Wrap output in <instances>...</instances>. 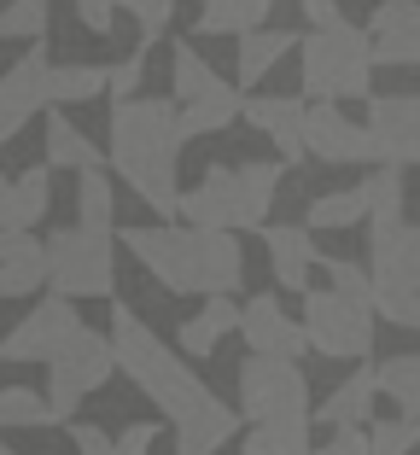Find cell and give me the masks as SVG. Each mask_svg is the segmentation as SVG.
<instances>
[{
    "instance_id": "1",
    "label": "cell",
    "mask_w": 420,
    "mask_h": 455,
    "mask_svg": "<svg viewBox=\"0 0 420 455\" xmlns=\"http://www.w3.org/2000/svg\"><path fill=\"white\" fill-rule=\"evenodd\" d=\"M181 147H187V129H181V106L176 100H111V170L135 188V199H147L163 222L181 216Z\"/></svg>"
},
{
    "instance_id": "2",
    "label": "cell",
    "mask_w": 420,
    "mask_h": 455,
    "mask_svg": "<svg viewBox=\"0 0 420 455\" xmlns=\"http://www.w3.org/2000/svg\"><path fill=\"white\" fill-rule=\"evenodd\" d=\"M111 350H117V374L158 409L170 427H181L187 415H199L210 403V386L187 368L181 350H170L129 304H111Z\"/></svg>"
},
{
    "instance_id": "3",
    "label": "cell",
    "mask_w": 420,
    "mask_h": 455,
    "mask_svg": "<svg viewBox=\"0 0 420 455\" xmlns=\"http://www.w3.org/2000/svg\"><path fill=\"white\" fill-rule=\"evenodd\" d=\"M374 47L368 29L345 24H315L310 36H298V76H304V100H368L374 94Z\"/></svg>"
},
{
    "instance_id": "4",
    "label": "cell",
    "mask_w": 420,
    "mask_h": 455,
    "mask_svg": "<svg viewBox=\"0 0 420 455\" xmlns=\"http://www.w3.org/2000/svg\"><path fill=\"white\" fill-rule=\"evenodd\" d=\"M47 286L65 298H111L117 292V228L70 222L47 240Z\"/></svg>"
},
{
    "instance_id": "5",
    "label": "cell",
    "mask_w": 420,
    "mask_h": 455,
    "mask_svg": "<svg viewBox=\"0 0 420 455\" xmlns=\"http://www.w3.org/2000/svg\"><path fill=\"white\" fill-rule=\"evenodd\" d=\"M374 304L339 292V286H304V333L310 350L333 362H368L374 356Z\"/></svg>"
},
{
    "instance_id": "6",
    "label": "cell",
    "mask_w": 420,
    "mask_h": 455,
    "mask_svg": "<svg viewBox=\"0 0 420 455\" xmlns=\"http://www.w3.org/2000/svg\"><path fill=\"white\" fill-rule=\"evenodd\" d=\"M117 374V350H111V333H94V327L82 322L76 333H70V345L53 350V362H47V403H53L59 427H70V415H76V403L88 397V391H99L106 379Z\"/></svg>"
},
{
    "instance_id": "7",
    "label": "cell",
    "mask_w": 420,
    "mask_h": 455,
    "mask_svg": "<svg viewBox=\"0 0 420 455\" xmlns=\"http://www.w3.org/2000/svg\"><path fill=\"white\" fill-rule=\"evenodd\" d=\"M117 240L140 257L152 281L176 298H204L199 281V228H176V222H158V228H117Z\"/></svg>"
},
{
    "instance_id": "8",
    "label": "cell",
    "mask_w": 420,
    "mask_h": 455,
    "mask_svg": "<svg viewBox=\"0 0 420 455\" xmlns=\"http://www.w3.org/2000/svg\"><path fill=\"white\" fill-rule=\"evenodd\" d=\"M240 415L245 420H286L310 415V379H304L298 356H251L240 362Z\"/></svg>"
},
{
    "instance_id": "9",
    "label": "cell",
    "mask_w": 420,
    "mask_h": 455,
    "mask_svg": "<svg viewBox=\"0 0 420 455\" xmlns=\"http://www.w3.org/2000/svg\"><path fill=\"white\" fill-rule=\"evenodd\" d=\"M76 327H82L76 298L47 292V298H36V309H29L12 333L0 339V362H53V350L70 345V333H76Z\"/></svg>"
},
{
    "instance_id": "10",
    "label": "cell",
    "mask_w": 420,
    "mask_h": 455,
    "mask_svg": "<svg viewBox=\"0 0 420 455\" xmlns=\"http://www.w3.org/2000/svg\"><path fill=\"white\" fill-rule=\"evenodd\" d=\"M181 216L193 228H234V234H258L251 228V211H245V181L240 164H210L199 175V188L181 193Z\"/></svg>"
},
{
    "instance_id": "11",
    "label": "cell",
    "mask_w": 420,
    "mask_h": 455,
    "mask_svg": "<svg viewBox=\"0 0 420 455\" xmlns=\"http://www.w3.org/2000/svg\"><path fill=\"white\" fill-rule=\"evenodd\" d=\"M374 164H420V94H368Z\"/></svg>"
},
{
    "instance_id": "12",
    "label": "cell",
    "mask_w": 420,
    "mask_h": 455,
    "mask_svg": "<svg viewBox=\"0 0 420 455\" xmlns=\"http://www.w3.org/2000/svg\"><path fill=\"white\" fill-rule=\"evenodd\" d=\"M304 152L321 164H374L368 123H351L339 111V100H310V111H304Z\"/></svg>"
},
{
    "instance_id": "13",
    "label": "cell",
    "mask_w": 420,
    "mask_h": 455,
    "mask_svg": "<svg viewBox=\"0 0 420 455\" xmlns=\"http://www.w3.org/2000/svg\"><path fill=\"white\" fill-rule=\"evenodd\" d=\"M47 106H53V59H47V47L36 41V47L0 76V123H6V134H18Z\"/></svg>"
},
{
    "instance_id": "14",
    "label": "cell",
    "mask_w": 420,
    "mask_h": 455,
    "mask_svg": "<svg viewBox=\"0 0 420 455\" xmlns=\"http://www.w3.org/2000/svg\"><path fill=\"white\" fill-rule=\"evenodd\" d=\"M368 47L374 65L420 70V0H380L368 18Z\"/></svg>"
},
{
    "instance_id": "15",
    "label": "cell",
    "mask_w": 420,
    "mask_h": 455,
    "mask_svg": "<svg viewBox=\"0 0 420 455\" xmlns=\"http://www.w3.org/2000/svg\"><path fill=\"white\" fill-rule=\"evenodd\" d=\"M240 339H245V350H263V356H304L310 350L304 322H292L274 292H258L240 304Z\"/></svg>"
},
{
    "instance_id": "16",
    "label": "cell",
    "mask_w": 420,
    "mask_h": 455,
    "mask_svg": "<svg viewBox=\"0 0 420 455\" xmlns=\"http://www.w3.org/2000/svg\"><path fill=\"white\" fill-rule=\"evenodd\" d=\"M368 275H374V286L420 292V228L415 222H385V228H374V245H368Z\"/></svg>"
},
{
    "instance_id": "17",
    "label": "cell",
    "mask_w": 420,
    "mask_h": 455,
    "mask_svg": "<svg viewBox=\"0 0 420 455\" xmlns=\"http://www.w3.org/2000/svg\"><path fill=\"white\" fill-rule=\"evenodd\" d=\"M304 111H310L304 94H251L240 117L251 123V129L269 134L274 152H281V164H304L310 158V152H304Z\"/></svg>"
},
{
    "instance_id": "18",
    "label": "cell",
    "mask_w": 420,
    "mask_h": 455,
    "mask_svg": "<svg viewBox=\"0 0 420 455\" xmlns=\"http://www.w3.org/2000/svg\"><path fill=\"white\" fill-rule=\"evenodd\" d=\"M263 245H269V268H274V286H286V292H304V286H315V263H321V251H315L310 228H292V222H263L258 228Z\"/></svg>"
},
{
    "instance_id": "19",
    "label": "cell",
    "mask_w": 420,
    "mask_h": 455,
    "mask_svg": "<svg viewBox=\"0 0 420 455\" xmlns=\"http://www.w3.org/2000/svg\"><path fill=\"white\" fill-rule=\"evenodd\" d=\"M53 211V164H29L24 175H0V228H36Z\"/></svg>"
},
{
    "instance_id": "20",
    "label": "cell",
    "mask_w": 420,
    "mask_h": 455,
    "mask_svg": "<svg viewBox=\"0 0 420 455\" xmlns=\"http://www.w3.org/2000/svg\"><path fill=\"white\" fill-rule=\"evenodd\" d=\"M228 333H240V304H234V292H210L199 304V315L181 322L176 350H181V356H210Z\"/></svg>"
},
{
    "instance_id": "21",
    "label": "cell",
    "mask_w": 420,
    "mask_h": 455,
    "mask_svg": "<svg viewBox=\"0 0 420 455\" xmlns=\"http://www.w3.org/2000/svg\"><path fill=\"white\" fill-rule=\"evenodd\" d=\"M374 397H380V374H374V368H356L345 386L327 391V403H315L310 420H321V427H368Z\"/></svg>"
},
{
    "instance_id": "22",
    "label": "cell",
    "mask_w": 420,
    "mask_h": 455,
    "mask_svg": "<svg viewBox=\"0 0 420 455\" xmlns=\"http://www.w3.org/2000/svg\"><path fill=\"white\" fill-rule=\"evenodd\" d=\"M199 281H204V298L234 292L245 281V257H240V234L234 228H199Z\"/></svg>"
},
{
    "instance_id": "23",
    "label": "cell",
    "mask_w": 420,
    "mask_h": 455,
    "mask_svg": "<svg viewBox=\"0 0 420 455\" xmlns=\"http://www.w3.org/2000/svg\"><path fill=\"white\" fill-rule=\"evenodd\" d=\"M240 111H245V94L234 88V82L217 76L204 94L181 100V129H187V140H199V134H222L228 123H240Z\"/></svg>"
},
{
    "instance_id": "24",
    "label": "cell",
    "mask_w": 420,
    "mask_h": 455,
    "mask_svg": "<svg viewBox=\"0 0 420 455\" xmlns=\"http://www.w3.org/2000/svg\"><path fill=\"white\" fill-rule=\"evenodd\" d=\"M240 432V409H228L222 397H210L199 415H187L176 427V455H217L222 443H234Z\"/></svg>"
},
{
    "instance_id": "25",
    "label": "cell",
    "mask_w": 420,
    "mask_h": 455,
    "mask_svg": "<svg viewBox=\"0 0 420 455\" xmlns=\"http://www.w3.org/2000/svg\"><path fill=\"white\" fill-rule=\"evenodd\" d=\"M286 53H298V36H286V29H263V24L245 29V36H240V65H234L240 88H258V82L269 76Z\"/></svg>"
},
{
    "instance_id": "26",
    "label": "cell",
    "mask_w": 420,
    "mask_h": 455,
    "mask_svg": "<svg viewBox=\"0 0 420 455\" xmlns=\"http://www.w3.org/2000/svg\"><path fill=\"white\" fill-rule=\"evenodd\" d=\"M281 0H199V36H245L274 12Z\"/></svg>"
},
{
    "instance_id": "27",
    "label": "cell",
    "mask_w": 420,
    "mask_h": 455,
    "mask_svg": "<svg viewBox=\"0 0 420 455\" xmlns=\"http://www.w3.org/2000/svg\"><path fill=\"white\" fill-rule=\"evenodd\" d=\"M310 415H286V420H251L245 432V455H310Z\"/></svg>"
},
{
    "instance_id": "28",
    "label": "cell",
    "mask_w": 420,
    "mask_h": 455,
    "mask_svg": "<svg viewBox=\"0 0 420 455\" xmlns=\"http://www.w3.org/2000/svg\"><path fill=\"white\" fill-rule=\"evenodd\" d=\"M47 164H53V170H99L106 152H99L70 117H59V111H53V117H47Z\"/></svg>"
},
{
    "instance_id": "29",
    "label": "cell",
    "mask_w": 420,
    "mask_h": 455,
    "mask_svg": "<svg viewBox=\"0 0 420 455\" xmlns=\"http://www.w3.org/2000/svg\"><path fill=\"white\" fill-rule=\"evenodd\" d=\"M12 427H24V432L59 427L47 391H36V386H0V432H12Z\"/></svg>"
},
{
    "instance_id": "30",
    "label": "cell",
    "mask_w": 420,
    "mask_h": 455,
    "mask_svg": "<svg viewBox=\"0 0 420 455\" xmlns=\"http://www.w3.org/2000/svg\"><path fill=\"white\" fill-rule=\"evenodd\" d=\"M362 193H368V228L403 222V199H408V188H403V164H380V170L362 181Z\"/></svg>"
},
{
    "instance_id": "31",
    "label": "cell",
    "mask_w": 420,
    "mask_h": 455,
    "mask_svg": "<svg viewBox=\"0 0 420 455\" xmlns=\"http://www.w3.org/2000/svg\"><path fill=\"white\" fill-rule=\"evenodd\" d=\"M374 374H380V397L397 403V415H420V350L385 356Z\"/></svg>"
},
{
    "instance_id": "32",
    "label": "cell",
    "mask_w": 420,
    "mask_h": 455,
    "mask_svg": "<svg viewBox=\"0 0 420 455\" xmlns=\"http://www.w3.org/2000/svg\"><path fill=\"white\" fill-rule=\"evenodd\" d=\"M356 222H368V193L362 188L321 193V199H310V211H304V228H310V234H327V228H356Z\"/></svg>"
},
{
    "instance_id": "33",
    "label": "cell",
    "mask_w": 420,
    "mask_h": 455,
    "mask_svg": "<svg viewBox=\"0 0 420 455\" xmlns=\"http://www.w3.org/2000/svg\"><path fill=\"white\" fill-rule=\"evenodd\" d=\"M76 222L117 228V193H111L106 164H99V170H76Z\"/></svg>"
},
{
    "instance_id": "34",
    "label": "cell",
    "mask_w": 420,
    "mask_h": 455,
    "mask_svg": "<svg viewBox=\"0 0 420 455\" xmlns=\"http://www.w3.org/2000/svg\"><path fill=\"white\" fill-rule=\"evenodd\" d=\"M281 175H286V164H274V158H263V164H240V181H245V211H251V228H263V222H269V211H274V193H281Z\"/></svg>"
},
{
    "instance_id": "35",
    "label": "cell",
    "mask_w": 420,
    "mask_h": 455,
    "mask_svg": "<svg viewBox=\"0 0 420 455\" xmlns=\"http://www.w3.org/2000/svg\"><path fill=\"white\" fill-rule=\"evenodd\" d=\"M106 94V65H53V106H88Z\"/></svg>"
},
{
    "instance_id": "36",
    "label": "cell",
    "mask_w": 420,
    "mask_h": 455,
    "mask_svg": "<svg viewBox=\"0 0 420 455\" xmlns=\"http://www.w3.org/2000/svg\"><path fill=\"white\" fill-rule=\"evenodd\" d=\"M53 18V0H6L0 12V41H41Z\"/></svg>"
},
{
    "instance_id": "37",
    "label": "cell",
    "mask_w": 420,
    "mask_h": 455,
    "mask_svg": "<svg viewBox=\"0 0 420 455\" xmlns=\"http://www.w3.org/2000/svg\"><path fill=\"white\" fill-rule=\"evenodd\" d=\"M210 82H217V70L199 59V47H193V41H181V47H176V65H170V100L181 106V100L204 94Z\"/></svg>"
},
{
    "instance_id": "38",
    "label": "cell",
    "mask_w": 420,
    "mask_h": 455,
    "mask_svg": "<svg viewBox=\"0 0 420 455\" xmlns=\"http://www.w3.org/2000/svg\"><path fill=\"white\" fill-rule=\"evenodd\" d=\"M420 443V415H397L368 427V455H408Z\"/></svg>"
},
{
    "instance_id": "39",
    "label": "cell",
    "mask_w": 420,
    "mask_h": 455,
    "mask_svg": "<svg viewBox=\"0 0 420 455\" xmlns=\"http://www.w3.org/2000/svg\"><path fill=\"white\" fill-rule=\"evenodd\" d=\"M47 286V257H12L0 263V298H36Z\"/></svg>"
},
{
    "instance_id": "40",
    "label": "cell",
    "mask_w": 420,
    "mask_h": 455,
    "mask_svg": "<svg viewBox=\"0 0 420 455\" xmlns=\"http://www.w3.org/2000/svg\"><path fill=\"white\" fill-rule=\"evenodd\" d=\"M374 315L392 327L420 333V292H397V286H374Z\"/></svg>"
},
{
    "instance_id": "41",
    "label": "cell",
    "mask_w": 420,
    "mask_h": 455,
    "mask_svg": "<svg viewBox=\"0 0 420 455\" xmlns=\"http://www.w3.org/2000/svg\"><path fill=\"white\" fill-rule=\"evenodd\" d=\"M147 47H152V41H140V47L123 59V65H111V70H106V94H111V100L140 94V82H147Z\"/></svg>"
},
{
    "instance_id": "42",
    "label": "cell",
    "mask_w": 420,
    "mask_h": 455,
    "mask_svg": "<svg viewBox=\"0 0 420 455\" xmlns=\"http://www.w3.org/2000/svg\"><path fill=\"white\" fill-rule=\"evenodd\" d=\"M315 268H327V286H339V292H351V298H362V304H374V275H368V268L345 263V257H321Z\"/></svg>"
},
{
    "instance_id": "43",
    "label": "cell",
    "mask_w": 420,
    "mask_h": 455,
    "mask_svg": "<svg viewBox=\"0 0 420 455\" xmlns=\"http://www.w3.org/2000/svg\"><path fill=\"white\" fill-rule=\"evenodd\" d=\"M117 6L140 24V41L163 36V29H170V18H176V0H117Z\"/></svg>"
},
{
    "instance_id": "44",
    "label": "cell",
    "mask_w": 420,
    "mask_h": 455,
    "mask_svg": "<svg viewBox=\"0 0 420 455\" xmlns=\"http://www.w3.org/2000/svg\"><path fill=\"white\" fill-rule=\"evenodd\" d=\"M70 443H76V455H117V438L106 427H88V420H70Z\"/></svg>"
},
{
    "instance_id": "45",
    "label": "cell",
    "mask_w": 420,
    "mask_h": 455,
    "mask_svg": "<svg viewBox=\"0 0 420 455\" xmlns=\"http://www.w3.org/2000/svg\"><path fill=\"white\" fill-rule=\"evenodd\" d=\"M310 455H368V432L362 427H333V438L315 443Z\"/></svg>"
},
{
    "instance_id": "46",
    "label": "cell",
    "mask_w": 420,
    "mask_h": 455,
    "mask_svg": "<svg viewBox=\"0 0 420 455\" xmlns=\"http://www.w3.org/2000/svg\"><path fill=\"white\" fill-rule=\"evenodd\" d=\"M70 6L94 36H111V24H117V0H70Z\"/></svg>"
},
{
    "instance_id": "47",
    "label": "cell",
    "mask_w": 420,
    "mask_h": 455,
    "mask_svg": "<svg viewBox=\"0 0 420 455\" xmlns=\"http://www.w3.org/2000/svg\"><path fill=\"white\" fill-rule=\"evenodd\" d=\"M152 443H158V427H152V420H135V427L117 432V455H152Z\"/></svg>"
},
{
    "instance_id": "48",
    "label": "cell",
    "mask_w": 420,
    "mask_h": 455,
    "mask_svg": "<svg viewBox=\"0 0 420 455\" xmlns=\"http://www.w3.org/2000/svg\"><path fill=\"white\" fill-rule=\"evenodd\" d=\"M298 6H304L310 24H333V18H339V0H298Z\"/></svg>"
},
{
    "instance_id": "49",
    "label": "cell",
    "mask_w": 420,
    "mask_h": 455,
    "mask_svg": "<svg viewBox=\"0 0 420 455\" xmlns=\"http://www.w3.org/2000/svg\"><path fill=\"white\" fill-rule=\"evenodd\" d=\"M6 140H12V134H6V123H0V147H6Z\"/></svg>"
},
{
    "instance_id": "50",
    "label": "cell",
    "mask_w": 420,
    "mask_h": 455,
    "mask_svg": "<svg viewBox=\"0 0 420 455\" xmlns=\"http://www.w3.org/2000/svg\"><path fill=\"white\" fill-rule=\"evenodd\" d=\"M0 455H12V450H6V443H0Z\"/></svg>"
}]
</instances>
